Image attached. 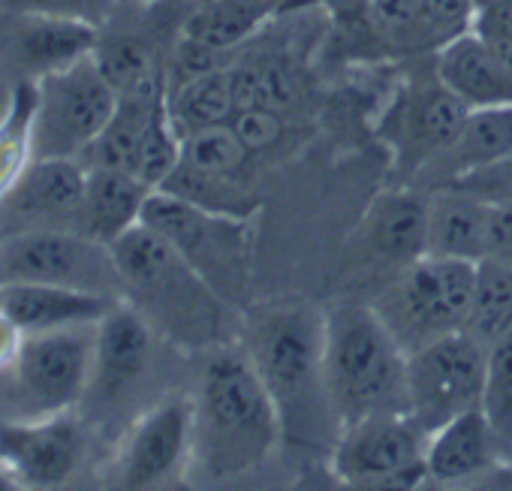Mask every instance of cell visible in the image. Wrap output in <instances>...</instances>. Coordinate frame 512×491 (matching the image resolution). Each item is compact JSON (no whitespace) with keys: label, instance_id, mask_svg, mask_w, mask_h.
Masks as SVG:
<instances>
[{"label":"cell","instance_id":"4dcf8cb0","mask_svg":"<svg viewBox=\"0 0 512 491\" xmlns=\"http://www.w3.org/2000/svg\"><path fill=\"white\" fill-rule=\"evenodd\" d=\"M365 16L371 28L392 46L401 49H431L419 0H365Z\"/></svg>","mask_w":512,"mask_h":491},{"label":"cell","instance_id":"3957f363","mask_svg":"<svg viewBox=\"0 0 512 491\" xmlns=\"http://www.w3.org/2000/svg\"><path fill=\"white\" fill-rule=\"evenodd\" d=\"M241 341L278 407L284 443L332 452L341 425L323 377V314L272 305L247 317Z\"/></svg>","mask_w":512,"mask_h":491},{"label":"cell","instance_id":"7402d4cb","mask_svg":"<svg viewBox=\"0 0 512 491\" xmlns=\"http://www.w3.org/2000/svg\"><path fill=\"white\" fill-rule=\"evenodd\" d=\"M115 305V299L52 284H0V311L25 335L100 323Z\"/></svg>","mask_w":512,"mask_h":491},{"label":"cell","instance_id":"836d02e7","mask_svg":"<svg viewBox=\"0 0 512 491\" xmlns=\"http://www.w3.org/2000/svg\"><path fill=\"white\" fill-rule=\"evenodd\" d=\"M440 187H455V190L485 202L488 208L512 205V154L491 160V163H482V166H473V169L449 178Z\"/></svg>","mask_w":512,"mask_h":491},{"label":"cell","instance_id":"9a60e30c","mask_svg":"<svg viewBox=\"0 0 512 491\" xmlns=\"http://www.w3.org/2000/svg\"><path fill=\"white\" fill-rule=\"evenodd\" d=\"M467 112L470 106L437 79L434 67L431 76L407 82L389 112V142L398 166L413 178L428 172L458 136Z\"/></svg>","mask_w":512,"mask_h":491},{"label":"cell","instance_id":"5bb4252c","mask_svg":"<svg viewBox=\"0 0 512 491\" xmlns=\"http://www.w3.org/2000/svg\"><path fill=\"white\" fill-rule=\"evenodd\" d=\"M157 341L163 338L145 317L127 302H118L97 326L94 371L82 407L94 416H112L136 401L154 371Z\"/></svg>","mask_w":512,"mask_h":491},{"label":"cell","instance_id":"4fadbf2b","mask_svg":"<svg viewBox=\"0 0 512 491\" xmlns=\"http://www.w3.org/2000/svg\"><path fill=\"white\" fill-rule=\"evenodd\" d=\"M193 395L175 392L142 410L124 434L115 458V485L157 488L190 473Z\"/></svg>","mask_w":512,"mask_h":491},{"label":"cell","instance_id":"9c48e42d","mask_svg":"<svg viewBox=\"0 0 512 491\" xmlns=\"http://www.w3.org/2000/svg\"><path fill=\"white\" fill-rule=\"evenodd\" d=\"M97 326H70L22 338V350L7 371L25 416L79 410L91 383Z\"/></svg>","mask_w":512,"mask_h":491},{"label":"cell","instance_id":"ffe728a7","mask_svg":"<svg viewBox=\"0 0 512 491\" xmlns=\"http://www.w3.org/2000/svg\"><path fill=\"white\" fill-rule=\"evenodd\" d=\"M151 193L154 187H148L133 172L91 166L85 172V193L79 205L76 232L103 244H115L124 232L142 223L145 202Z\"/></svg>","mask_w":512,"mask_h":491},{"label":"cell","instance_id":"52a82bcc","mask_svg":"<svg viewBox=\"0 0 512 491\" xmlns=\"http://www.w3.org/2000/svg\"><path fill=\"white\" fill-rule=\"evenodd\" d=\"M118 91L103 76L94 55L37 79L34 157L82 160L109 124Z\"/></svg>","mask_w":512,"mask_h":491},{"label":"cell","instance_id":"277c9868","mask_svg":"<svg viewBox=\"0 0 512 491\" xmlns=\"http://www.w3.org/2000/svg\"><path fill=\"white\" fill-rule=\"evenodd\" d=\"M323 377L338 425L407 410V353L374 305L338 302L323 314Z\"/></svg>","mask_w":512,"mask_h":491},{"label":"cell","instance_id":"f546056e","mask_svg":"<svg viewBox=\"0 0 512 491\" xmlns=\"http://www.w3.org/2000/svg\"><path fill=\"white\" fill-rule=\"evenodd\" d=\"M503 458L512 455V329L485 344V389L482 404Z\"/></svg>","mask_w":512,"mask_h":491},{"label":"cell","instance_id":"484cf974","mask_svg":"<svg viewBox=\"0 0 512 491\" xmlns=\"http://www.w3.org/2000/svg\"><path fill=\"white\" fill-rule=\"evenodd\" d=\"M166 94H127V97H118V106H115L109 124L94 139V145L85 151L82 166H88V169L91 166L124 169V172L136 175V160H139L145 130L151 124L154 112L166 103Z\"/></svg>","mask_w":512,"mask_h":491},{"label":"cell","instance_id":"30bf717a","mask_svg":"<svg viewBox=\"0 0 512 491\" xmlns=\"http://www.w3.org/2000/svg\"><path fill=\"white\" fill-rule=\"evenodd\" d=\"M485 389V344L455 332L407 356V410L431 434L449 419L479 410Z\"/></svg>","mask_w":512,"mask_h":491},{"label":"cell","instance_id":"7c38bea8","mask_svg":"<svg viewBox=\"0 0 512 491\" xmlns=\"http://www.w3.org/2000/svg\"><path fill=\"white\" fill-rule=\"evenodd\" d=\"M428 431L410 413H380L344 425L329 452L332 473L347 485H398L425 476Z\"/></svg>","mask_w":512,"mask_h":491},{"label":"cell","instance_id":"74e56055","mask_svg":"<svg viewBox=\"0 0 512 491\" xmlns=\"http://www.w3.org/2000/svg\"><path fill=\"white\" fill-rule=\"evenodd\" d=\"M22 338L25 332L10 320L7 311H0V374H7L22 350Z\"/></svg>","mask_w":512,"mask_h":491},{"label":"cell","instance_id":"ac0fdd59","mask_svg":"<svg viewBox=\"0 0 512 491\" xmlns=\"http://www.w3.org/2000/svg\"><path fill=\"white\" fill-rule=\"evenodd\" d=\"M0 58H10L16 79H43L88 55L100 43V28L52 16H0Z\"/></svg>","mask_w":512,"mask_h":491},{"label":"cell","instance_id":"e0dca14e","mask_svg":"<svg viewBox=\"0 0 512 491\" xmlns=\"http://www.w3.org/2000/svg\"><path fill=\"white\" fill-rule=\"evenodd\" d=\"M85 455V425L76 410L0 422V464L25 488H55L76 476Z\"/></svg>","mask_w":512,"mask_h":491},{"label":"cell","instance_id":"d4e9b609","mask_svg":"<svg viewBox=\"0 0 512 491\" xmlns=\"http://www.w3.org/2000/svg\"><path fill=\"white\" fill-rule=\"evenodd\" d=\"M509 154H512V103L479 106L464 115L458 136L428 172H437L440 184H446L449 178L473 166H482Z\"/></svg>","mask_w":512,"mask_h":491},{"label":"cell","instance_id":"1f68e13d","mask_svg":"<svg viewBox=\"0 0 512 491\" xmlns=\"http://www.w3.org/2000/svg\"><path fill=\"white\" fill-rule=\"evenodd\" d=\"M181 160V133L178 127L172 124L169 118V106L163 103L148 130H145V139H142V148H139V160H136V175L148 184V187H160L172 169L178 166Z\"/></svg>","mask_w":512,"mask_h":491},{"label":"cell","instance_id":"e575fe53","mask_svg":"<svg viewBox=\"0 0 512 491\" xmlns=\"http://www.w3.org/2000/svg\"><path fill=\"white\" fill-rule=\"evenodd\" d=\"M476 4H479V0H419L422 22H425V31H428V40H431L434 52L443 43L473 31Z\"/></svg>","mask_w":512,"mask_h":491},{"label":"cell","instance_id":"44dd1931","mask_svg":"<svg viewBox=\"0 0 512 491\" xmlns=\"http://www.w3.org/2000/svg\"><path fill=\"white\" fill-rule=\"evenodd\" d=\"M503 458L500 443L482 410H467L428 434L425 476L437 485H455L488 473Z\"/></svg>","mask_w":512,"mask_h":491},{"label":"cell","instance_id":"8fae6325","mask_svg":"<svg viewBox=\"0 0 512 491\" xmlns=\"http://www.w3.org/2000/svg\"><path fill=\"white\" fill-rule=\"evenodd\" d=\"M250 157L229 124L196 130L181 139V160L157 190L205 211L250 220L256 211V196L247 181Z\"/></svg>","mask_w":512,"mask_h":491},{"label":"cell","instance_id":"6da1fadb","mask_svg":"<svg viewBox=\"0 0 512 491\" xmlns=\"http://www.w3.org/2000/svg\"><path fill=\"white\" fill-rule=\"evenodd\" d=\"M278 443L281 416L244 341L208 350L193 389L190 473L208 482L260 473Z\"/></svg>","mask_w":512,"mask_h":491},{"label":"cell","instance_id":"cb8c5ba5","mask_svg":"<svg viewBox=\"0 0 512 491\" xmlns=\"http://www.w3.org/2000/svg\"><path fill=\"white\" fill-rule=\"evenodd\" d=\"M437 79L470 109L512 103V82L488 52L479 34L467 31L434 52Z\"/></svg>","mask_w":512,"mask_h":491},{"label":"cell","instance_id":"2e32d148","mask_svg":"<svg viewBox=\"0 0 512 491\" xmlns=\"http://www.w3.org/2000/svg\"><path fill=\"white\" fill-rule=\"evenodd\" d=\"M85 172L88 169L82 160L34 157L22 175L0 193V241L28 232L76 229Z\"/></svg>","mask_w":512,"mask_h":491},{"label":"cell","instance_id":"ba28073f","mask_svg":"<svg viewBox=\"0 0 512 491\" xmlns=\"http://www.w3.org/2000/svg\"><path fill=\"white\" fill-rule=\"evenodd\" d=\"M0 284H52L124 302L112 244L76 229L28 232L0 241Z\"/></svg>","mask_w":512,"mask_h":491},{"label":"cell","instance_id":"7a4b0ae2","mask_svg":"<svg viewBox=\"0 0 512 491\" xmlns=\"http://www.w3.org/2000/svg\"><path fill=\"white\" fill-rule=\"evenodd\" d=\"M112 254L118 260L124 302L172 347L208 353L238 341L244 326L232 308L175 248L148 223L124 232Z\"/></svg>","mask_w":512,"mask_h":491},{"label":"cell","instance_id":"f1b7e54d","mask_svg":"<svg viewBox=\"0 0 512 491\" xmlns=\"http://www.w3.org/2000/svg\"><path fill=\"white\" fill-rule=\"evenodd\" d=\"M34 103L37 82L16 79L10 85V103L0 115V193L34 160Z\"/></svg>","mask_w":512,"mask_h":491},{"label":"cell","instance_id":"8992f818","mask_svg":"<svg viewBox=\"0 0 512 491\" xmlns=\"http://www.w3.org/2000/svg\"><path fill=\"white\" fill-rule=\"evenodd\" d=\"M142 223L157 229L232 308H244L253 275V235L247 217L205 211L172 193L154 190L145 202Z\"/></svg>","mask_w":512,"mask_h":491},{"label":"cell","instance_id":"4316f807","mask_svg":"<svg viewBox=\"0 0 512 491\" xmlns=\"http://www.w3.org/2000/svg\"><path fill=\"white\" fill-rule=\"evenodd\" d=\"M169 118L178 127L181 139L208 130L217 124H229L235 103H232V82H229V64L184 82H172L166 94Z\"/></svg>","mask_w":512,"mask_h":491},{"label":"cell","instance_id":"8d00e7d4","mask_svg":"<svg viewBox=\"0 0 512 491\" xmlns=\"http://www.w3.org/2000/svg\"><path fill=\"white\" fill-rule=\"evenodd\" d=\"M488 257L512 260V205L491 208L488 214Z\"/></svg>","mask_w":512,"mask_h":491},{"label":"cell","instance_id":"d6986e66","mask_svg":"<svg viewBox=\"0 0 512 491\" xmlns=\"http://www.w3.org/2000/svg\"><path fill=\"white\" fill-rule=\"evenodd\" d=\"M425 235H428V196L413 187H398L374 199L365 211L359 229V254L389 269V278L425 257Z\"/></svg>","mask_w":512,"mask_h":491},{"label":"cell","instance_id":"5b68a950","mask_svg":"<svg viewBox=\"0 0 512 491\" xmlns=\"http://www.w3.org/2000/svg\"><path fill=\"white\" fill-rule=\"evenodd\" d=\"M476 266L425 254L395 272L374 296V311L407 356L437 338L464 332L476 293Z\"/></svg>","mask_w":512,"mask_h":491},{"label":"cell","instance_id":"f35d334b","mask_svg":"<svg viewBox=\"0 0 512 491\" xmlns=\"http://www.w3.org/2000/svg\"><path fill=\"white\" fill-rule=\"evenodd\" d=\"M7 103H10V85H0V115H4Z\"/></svg>","mask_w":512,"mask_h":491},{"label":"cell","instance_id":"d6a6232c","mask_svg":"<svg viewBox=\"0 0 512 491\" xmlns=\"http://www.w3.org/2000/svg\"><path fill=\"white\" fill-rule=\"evenodd\" d=\"M124 0H0V16H52L91 28H106Z\"/></svg>","mask_w":512,"mask_h":491},{"label":"cell","instance_id":"d590c367","mask_svg":"<svg viewBox=\"0 0 512 491\" xmlns=\"http://www.w3.org/2000/svg\"><path fill=\"white\" fill-rule=\"evenodd\" d=\"M284 112L269 109V106H253V109H238L229 118V127L235 130V136L244 142V148L250 154L269 151L281 142L284 136Z\"/></svg>","mask_w":512,"mask_h":491},{"label":"cell","instance_id":"ab89813d","mask_svg":"<svg viewBox=\"0 0 512 491\" xmlns=\"http://www.w3.org/2000/svg\"><path fill=\"white\" fill-rule=\"evenodd\" d=\"M130 4H139V7H154V4H163V0H130Z\"/></svg>","mask_w":512,"mask_h":491},{"label":"cell","instance_id":"603a6c76","mask_svg":"<svg viewBox=\"0 0 512 491\" xmlns=\"http://www.w3.org/2000/svg\"><path fill=\"white\" fill-rule=\"evenodd\" d=\"M488 214L491 208L455 187L428 193L425 254L482 263L488 257Z\"/></svg>","mask_w":512,"mask_h":491},{"label":"cell","instance_id":"83f0119b","mask_svg":"<svg viewBox=\"0 0 512 491\" xmlns=\"http://www.w3.org/2000/svg\"><path fill=\"white\" fill-rule=\"evenodd\" d=\"M512 329V260L485 257L476 266V293L464 332L491 344Z\"/></svg>","mask_w":512,"mask_h":491}]
</instances>
